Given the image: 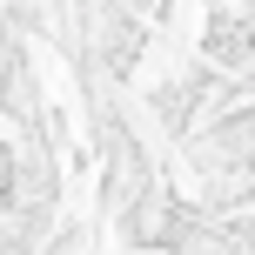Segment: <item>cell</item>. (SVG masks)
Masks as SVG:
<instances>
[{"label": "cell", "mask_w": 255, "mask_h": 255, "mask_svg": "<svg viewBox=\"0 0 255 255\" xmlns=\"http://www.w3.org/2000/svg\"><path fill=\"white\" fill-rule=\"evenodd\" d=\"M148 255H242V235L215 229L208 215H188V208H175L168 235H161V242H154Z\"/></svg>", "instance_id": "obj_1"}, {"label": "cell", "mask_w": 255, "mask_h": 255, "mask_svg": "<svg viewBox=\"0 0 255 255\" xmlns=\"http://www.w3.org/2000/svg\"><path fill=\"white\" fill-rule=\"evenodd\" d=\"M20 195V168H13V154H7V141H0V208Z\"/></svg>", "instance_id": "obj_2"}]
</instances>
